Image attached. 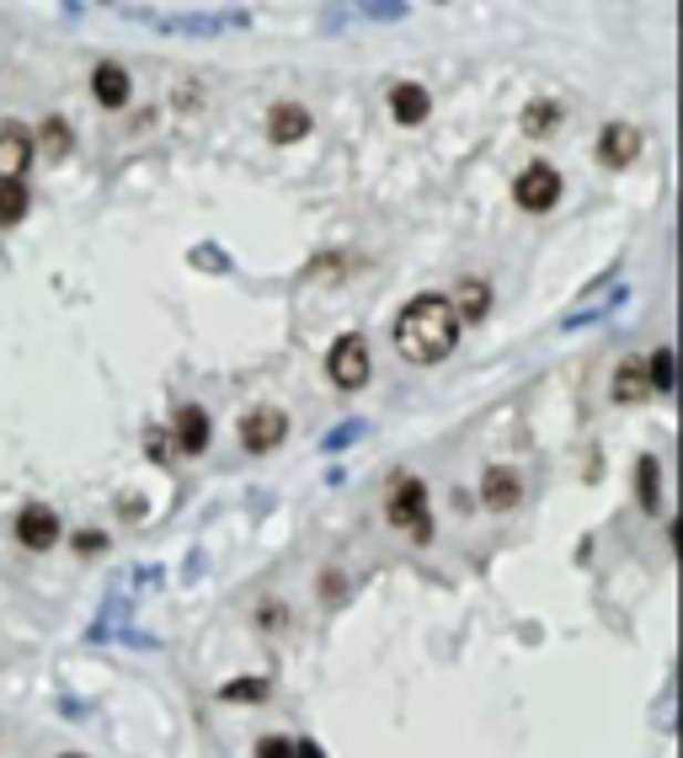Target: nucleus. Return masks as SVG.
<instances>
[{"label":"nucleus","mask_w":683,"mask_h":758,"mask_svg":"<svg viewBox=\"0 0 683 758\" xmlns=\"http://www.w3.org/2000/svg\"><path fill=\"white\" fill-rule=\"evenodd\" d=\"M454 342H459V321H454L444 294H416V300L395 315V347H401V359H412V364H438V359L454 353Z\"/></svg>","instance_id":"1"},{"label":"nucleus","mask_w":683,"mask_h":758,"mask_svg":"<svg viewBox=\"0 0 683 758\" xmlns=\"http://www.w3.org/2000/svg\"><path fill=\"white\" fill-rule=\"evenodd\" d=\"M385 513L395 529H406L412 540H433V513H427V486L416 481V476H401V481L390 486V502Z\"/></svg>","instance_id":"2"},{"label":"nucleus","mask_w":683,"mask_h":758,"mask_svg":"<svg viewBox=\"0 0 683 758\" xmlns=\"http://www.w3.org/2000/svg\"><path fill=\"white\" fill-rule=\"evenodd\" d=\"M327 374L337 391H363L369 385V342L363 336H337L327 353Z\"/></svg>","instance_id":"3"},{"label":"nucleus","mask_w":683,"mask_h":758,"mask_svg":"<svg viewBox=\"0 0 683 758\" xmlns=\"http://www.w3.org/2000/svg\"><path fill=\"white\" fill-rule=\"evenodd\" d=\"M513 198H518V209H529V214L556 209V204H561V172H556V166H545V160H535L529 172H518Z\"/></svg>","instance_id":"4"},{"label":"nucleus","mask_w":683,"mask_h":758,"mask_svg":"<svg viewBox=\"0 0 683 758\" xmlns=\"http://www.w3.org/2000/svg\"><path fill=\"white\" fill-rule=\"evenodd\" d=\"M283 438H289V417L278 406H257V412L240 417V449L246 455H272Z\"/></svg>","instance_id":"5"},{"label":"nucleus","mask_w":683,"mask_h":758,"mask_svg":"<svg viewBox=\"0 0 683 758\" xmlns=\"http://www.w3.org/2000/svg\"><path fill=\"white\" fill-rule=\"evenodd\" d=\"M32 160V139L22 123H0V183H22Z\"/></svg>","instance_id":"6"},{"label":"nucleus","mask_w":683,"mask_h":758,"mask_svg":"<svg viewBox=\"0 0 683 758\" xmlns=\"http://www.w3.org/2000/svg\"><path fill=\"white\" fill-rule=\"evenodd\" d=\"M17 540H22L28 550L60 546V518H54V508H43V502L22 508V518H17Z\"/></svg>","instance_id":"7"},{"label":"nucleus","mask_w":683,"mask_h":758,"mask_svg":"<svg viewBox=\"0 0 683 758\" xmlns=\"http://www.w3.org/2000/svg\"><path fill=\"white\" fill-rule=\"evenodd\" d=\"M518 497H524V481H518V470H507V465H491V470H486V481H480V502H486L491 513H513V508H518Z\"/></svg>","instance_id":"8"},{"label":"nucleus","mask_w":683,"mask_h":758,"mask_svg":"<svg viewBox=\"0 0 683 758\" xmlns=\"http://www.w3.org/2000/svg\"><path fill=\"white\" fill-rule=\"evenodd\" d=\"M598 155H603L609 166H630V160L641 155V128H630V123H609V128L598 134Z\"/></svg>","instance_id":"9"},{"label":"nucleus","mask_w":683,"mask_h":758,"mask_svg":"<svg viewBox=\"0 0 683 758\" xmlns=\"http://www.w3.org/2000/svg\"><path fill=\"white\" fill-rule=\"evenodd\" d=\"M609 395H614L620 406H641V401L652 395V380H646V364H641V359H624V364L614 368V385H609Z\"/></svg>","instance_id":"10"},{"label":"nucleus","mask_w":683,"mask_h":758,"mask_svg":"<svg viewBox=\"0 0 683 758\" xmlns=\"http://www.w3.org/2000/svg\"><path fill=\"white\" fill-rule=\"evenodd\" d=\"M268 134H272V145H294V139L310 134V113L299 102H278L268 113Z\"/></svg>","instance_id":"11"},{"label":"nucleus","mask_w":683,"mask_h":758,"mask_svg":"<svg viewBox=\"0 0 683 758\" xmlns=\"http://www.w3.org/2000/svg\"><path fill=\"white\" fill-rule=\"evenodd\" d=\"M390 113L401 123H422L427 113H433V96H427V86H412V81H401L395 92H390Z\"/></svg>","instance_id":"12"},{"label":"nucleus","mask_w":683,"mask_h":758,"mask_svg":"<svg viewBox=\"0 0 683 758\" xmlns=\"http://www.w3.org/2000/svg\"><path fill=\"white\" fill-rule=\"evenodd\" d=\"M177 444H182V455H204L208 449V412L204 406H182L177 412Z\"/></svg>","instance_id":"13"},{"label":"nucleus","mask_w":683,"mask_h":758,"mask_svg":"<svg viewBox=\"0 0 683 758\" xmlns=\"http://www.w3.org/2000/svg\"><path fill=\"white\" fill-rule=\"evenodd\" d=\"M486 304H491V289H486L480 278H465L459 294L448 300V310H454V321L465 326V321H480V315H486Z\"/></svg>","instance_id":"14"},{"label":"nucleus","mask_w":683,"mask_h":758,"mask_svg":"<svg viewBox=\"0 0 683 758\" xmlns=\"http://www.w3.org/2000/svg\"><path fill=\"white\" fill-rule=\"evenodd\" d=\"M91 92H96L102 107H123L128 102V75H123L118 64H96L91 70Z\"/></svg>","instance_id":"15"},{"label":"nucleus","mask_w":683,"mask_h":758,"mask_svg":"<svg viewBox=\"0 0 683 758\" xmlns=\"http://www.w3.org/2000/svg\"><path fill=\"white\" fill-rule=\"evenodd\" d=\"M561 107H556V102H535V107H529V113H524V134H550V128H561Z\"/></svg>","instance_id":"16"},{"label":"nucleus","mask_w":683,"mask_h":758,"mask_svg":"<svg viewBox=\"0 0 683 758\" xmlns=\"http://www.w3.org/2000/svg\"><path fill=\"white\" fill-rule=\"evenodd\" d=\"M28 214V187L22 183H0V225H17Z\"/></svg>","instance_id":"17"},{"label":"nucleus","mask_w":683,"mask_h":758,"mask_svg":"<svg viewBox=\"0 0 683 758\" xmlns=\"http://www.w3.org/2000/svg\"><path fill=\"white\" fill-rule=\"evenodd\" d=\"M38 139H43L49 160H64V155H70V128H64V118H49L38 128Z\"/></svg>","instance_id":"18"},{"label":"nucleus","mask_w":683,"mask_h":758,"mask_svg":"<svg viewBox=\"0 0 683 758\" xmlns=\"http://www.w3.org/2000/svg\"><path fill=\"white\" fill-rule=\"evenodd\" d=\"M646 380H652V391H673V347H656L652 364H646Z\"/></svg>","instance_id":"19"},{"label":"nucleus","mask_w":683,"mask_h":758,"mask_svg":"<svg viewBox=\"0 0 683 758\" xmlns=\"http://www.w3.org/2000/svg\"><path fill=\"white\" fill-rule=\"evenodd\" d=\"M635 491H641V508H656V459L652 455L635 465Z\"/></svg>","instance_id":"20"},{"label":"nucleus","mask_w":683,"mask_h":758,"mask_svg":"<svg viewBox=\"0 0 683 758\" xmlns=\"http://www.w3.org/2000/svg\"><path fill=\"white\" fill-rule=\"evenodd\" d=\"M225 699H268V678H236L225 684Z\"/></svg>","instance_id":"21"},{"label":"nucleus","mask_w":683,"mask_h":758,"mask_svg":"<svg viewBox=\"0 0 683 758\" xmlns=\"http://www.w3.org/2000/svg\"><path fill=\"white\" fill-rule=\"evenodd\" d=\"M257 758H294V743H283V737H262Z\"/></svg>","instance_id":"22"},{"label":"nucleus","mask_w":683,"mask_h":758,"mask_svg":"<svg viewBox=\"0 0 683 758\" xmlns=\"http://www.w3.org/2000/svg\"><path fill=\"white\" fill-rule=\"evenodd\" d=\"M75 550H81V555H91V550H102V534H91V529H81V534H75Z\"/></svg>","instance_id":"23"},{"label":"nucleus","mask_w":683,"mask_h":758,"mask_svg":"<svg viewBox=\"0 0 683 758\" xmlns=\"http://www.w3.org/2000/svg\"><path fill=\"white\" fill-rule=\"evenodd\" d=\"M294 758H321V748L315 743H294Z\"/></svg>","instance_id":"24"},{"label":"nucleus","mask_w":683,"mask_h":758,"mask_svg":"<svg viewBox=\"0 0 683 758\" xmlns=\"http://www.w3.org/2000/svg\"><path fill=\"white\" fill-rule=\"evenodd\" d=\"M70 758H81V754H70Z\"/></svg>","instance_id":"25"}]
</instances>
